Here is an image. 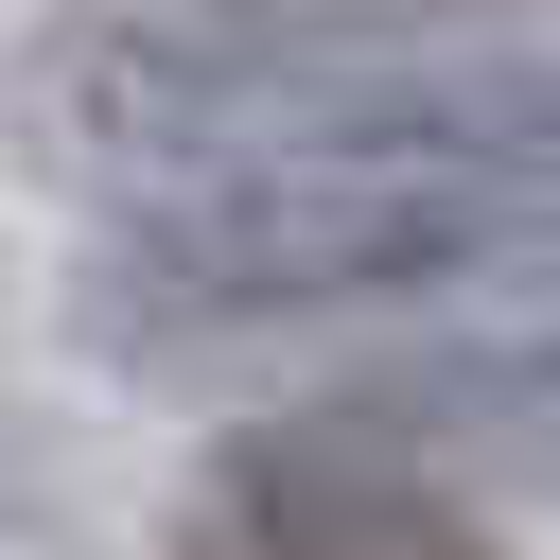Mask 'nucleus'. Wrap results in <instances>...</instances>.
Segmentation results:
<instances>
[{
    "mask_svg": "<svg viewBox=\"0 0 560 560\" xmlns=\"http://www.w3.org/2000/svg\"><path fill=\"white\" fill-rule=\"evenodd\" d=\"M210 542L228 560H508L490 508L368 420H245L210 455Z\"/></svg>",
    "mask_w": 560,
    "mask_h": 560,
    "instance_id": "2",
    "label": "nucleus"
},
{
    "mask_svg": "<svg viewBox=\"0 0 560 560\" xmlns=\"http://www.w3.org/2000/svg\"><path fill=\"white\" fill-rule=\"evenodd\" d=\"M508 158H525V192L560 210V18L508 35Z\"/></svg>",
    "mask_w": 560,
    "mask_h": 560,
    "instance_id": "4",
    "label": "nucleus"
},
{
    "mask_svg": "<svg viewBox=\"0 0 560 560\" xmlns=\"http://www.w3.org/2000/svg\"><path fill=\"white\" fill-rule=\"evenodd\" d=\"M542 228L525 175H420V158H315V175H210L158 210H105L88 315L105 332H350L402 298L490 280Z\"/></svg>",
    "mask_w": 560,
    "mask_h": 560,
    "instance_id": "1",
    "label": "nucleus"
},
{
    "mask_svg": "<svg viewBox=\"0 0 560 560\" xmlns=\"http://www.w3.org/2000/svg\"><path fill=\"white\" fill-rule=\"evenodd\" d=\"M385 420L420 438H508V455H560V210L438 298L420 350H385Z\"/></svg>",
    "mask_w": 560,
    "mask_h": 560,
    "instance_id": "3",
    "label": "nucleus"
}]
</instances>
